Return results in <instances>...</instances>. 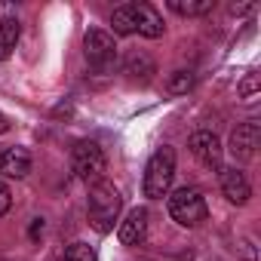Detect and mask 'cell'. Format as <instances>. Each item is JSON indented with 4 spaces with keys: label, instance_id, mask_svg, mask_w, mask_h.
Wrapping results in <instances>:
<instances>
[{
    "label": "cell",
    "instance_id": "cell-1",
    "mask_svg": "<svg viewBox=\"0 0 261 261\" xmlns=\"http://www.w3.org/2000/svg\"><path fill=\"white\" fill-rule=\"evenodd\" d=\"M120 209H123V197H120V191L111 181L101 178V181H95L89 188L86 212H89V224L98 233H111L114 230V221L120 218Z\"/></svg>",
    "mask_w": 261,
    "mask_h": 261
},
{
    "label": "cell",
    "instance_id": "cell-2",
    "mask_svg": "<svg viewBox=\"0 0 261 261\" xmlns=\"http://www.w3.org/2000/svg\"><path fill=\"white\" fill-rule=\"evenodd\" d=\"M172 178H175V151L169 145L157 148L145 166V197L151 200H163L172 188Z\"/></svg>",
    "mask_w": 261,
    "mask_h": 261
},
{
    "label": "cell",
    "instance_id": "cell-3",
    "mask_svg": "<svg viewBox=\"0 0 261 261\" xmlns=\"http://www.w3.org/2000/svg\"><path fill=\"white\" fill-rule=\"evenodd\" d=\"M71 169H74V175H77L80 181H86V185L101 181V175H105V169H108V160H105V151L98 148V142H89V139L77 142L74 151H71Z\"/></svg>",
    "mask_w": 261,
    "mask_h": 261
},
{
    "label": "cell",
    "instance_id": "cell-4",
    "mask_svg": "<svg viewBox=\"0 0 261 261\" xmlns=\"http://www.w3.org/2000/svg\"><path fill=\"white\" fill-rule=\"evenodd\" d=\"M169 215L181 227H197L206 221L209 209H206V200L197 188H178L175 194H169Z\"/></svg>",
    "mask_w": 261,
    "mask_h": 261
},
{
    "label": "cell",
    "instance_id": "cell-5",
    "mask_svg": "<svg viewBox=\"0 0 261 261\" xmlns=\"http://www.w3.org/2000/svg\"><path fill=\"white\" fill-rule=\"evenodd\" d=\"M83 53H86V62L95 68V71H108L114 62H117V43L108 31L101 28H89L86 37H83Z\"/></svg>",
    "mask_w": 261,
    "mask_h": 261
},
{
    "label": "cell",
    "instance_id": "cell-6",
    "mask_svg": "<svg viewBox=\"0 0 261 261\" xmlns=\"http://www.w3.org/2000/svg\"><path fill=\"white\" fill-rule=\"evenodd\" d=\"M258 139H261L258 123H240L230 136V157L240 163H249L258 151Z\"/></svg>",
    "mask_w": 261,
    "mask_h": 261
},
{
    "label": "cell",
    "instance_id": "cell-7",
    "mask_svg": "<svg viewBox=\"0 0 261 261\" xmlns=\"http://www.w3.org/2000/svg\"><path fill=\"white\" fill-rule=\"evenodd\" d=\"M188 148H191V154H194L203 166H209V169H218V166H221V142H218L215 133H209V129L194 133L191 142H188Z\"/></svg>",
    "mask_w": 261,
    "mask_h": 261
},
{
    "label": "cell",
    "instance_id": "cell-8",
    "mask_svg": "<svg viewBox=\"0 0 261 261\" xmlns=\"http://www.w3.org/2000/svg\"><path fill=\"white\" fill-rule=\"evenodd\" d=\"M117 237H120L123 246H142L145 237H148V209L145 206L129 209V215L117 227Z\"/></svg>",
    "mask_w": 261,
    "mask_h": 261
},
{
    "label": "cell",
    "instance_id": "cell-9",
    "mask_svg": "<svg viewBox=\"0 0 261 261\" xmlns=\"http://www.w3.org/2000/svg\"><path fill=\"white\" fill-rule=\"evenodd\" d=\"M221 194H224L233 206H246L249 197H252V185H249L246 172H240L237 166L221 169Z\"/></svg>",
    "mask_w": 261,
    "mask_h": 261
},
{
    "label": "cell",
    "instance_id": "cell-10",
    "mask_svg": "<svg viewBox=\"0 0 261 261\" xmlns=\"http://www.w3.org/2000/svg\"><path fill=\"white\" fill-rule=\"evenodd\" d=\"M123 74H126V80H133V83L145 86V83L154 80L157 65H154V59H151L148 53H133V56L123 62Z\"/></svg>",
    "mask_w": 261,
    "mask_h": 261
},
{
    "label": "cell",
    "instance_id": "cell-11",
    "mask_svg": "<svg viewBox=\"0 0 261 261\" xmlns=\"http://www.w3.org/2000/svg\"><path fill=\"white\" fill-rule=\"evenodd\" d=\"M0 172L7 178H25L31 172V151L28 148H7L0 154Z\"/></svg>",
    "mask_w": 261,
    "mask_h": 261
},
{
    "label": "cell",
    "instance_id": "cell-12",
    "mask_svg": "<svg viewBox=\"0 0 261 261\" xmlns=\"http://www.w3.org/2000/svg\"><path fill=\"white\" fill-rule=\"evenodd\" d=\"M163 31H166V25H163L160 13L151 4H136V34L157 40V37H163Z\"/></svg>",
    "mask_w": 261,
    "mask_h": 261
},
{
    "label": "cell",
    "instance_id": "cell-13",
    "mask_svg": "<svg viewBox=\"0 0 261 261\" xmlns=\"http://www.w3.org/2000/svg\"><path fill=\"white\" fill-rule=\"evenodd\" d=\"M114 34H136V4H123L111 13Z\"/></svg>",
    "mask_w": 261,
    "mask_h": 261
},
{
    "label": "cell",
    "instance_id": "cell-14",
    "mask_svg": "<svg viewBox=\"0 0 261 261\" xmlns=\"http://www.w3.org/2000/svg\"><path fill=\"white\" fill-rule=\"evenodd\" d=\"M19 34L22 31H19V22L16 19H4V22H0V62L13 56V49L19 43Z\"/></svg>",
    "mask_w": 261,
    "mask_h": 261
},
{
    "label": "cell",
    "instance_id": "cell-15",
    "mask_svg": "<svg viewBox=\"0 0 261 261\" xmlns=\"http://www.w3.org/2000/svg\"><path fill=\"white\" fill-rule=\"evenodd\" d=\"M215 0H169V10L178 16H206L212 13Z\"/></svg>",
    "mask_w": 261,
    "mask_h": 261
},
{
    "label": "cell",
    "instance_id": "cell-16",
    "mask_svg": "<svg viewBox=\"0 0 261 261\" xmlns=\"http://www.w3.org/2000/svg\"><path fill=\"white\" fill-rule=\"evenodd\" d=\"M194 71H172L169 74V80H166V89L169 92H175V95H185L188 89H194Z\"/></svg>",
    "mask_w": 261,
    "mask_h": 261
},
{
    "label": "cell",
    "instance_id": "cell-17",
    "mask_svg": "<svg viewBox=\"0 0 261 261\" xmlns=\"http://www.w3.org/2000/svg\"><path fill=\"white\" fill-rule=\"evenodd\" d=\"M62 261H95V249L89 243H71L62 255Z\"/></svg>",
    "mask_w": 261,
    "mask_h": 261
},
{
    "label": "cell",
    "instance_id": "cell-18",
    "mask_svg": "<svg viewBox=\"0 0 261 261\" xmlns=\"http://www.w3.org/2000/svg\"><path fill=\"white\" fill-rule=\"evenodd\" d=\"M10 206H13V191H10L4 181H0V215H7Z\"/></svg>",
    "mask_w": 261,
    "mask_h": 261
},
{
    "label": "cell",
    "instance_id": "cell-19",
    "mask_svg": "<svg viewBox=\"0 0 261 261\" xmlns=\"http://www.w3.org/2000/svg\"><path fill=\"white\" fill-rule=\"evenodd\" d=\"M255 89H258V74H249V77H246V83L240 86V95H246V98H249Z\"/></svg>",
    "mask_w": 261,
    "mask_h": 261
},
{
    "label": "cell",
    "instance_id": "cell-20",
    "mask_svg": "<svg viewBox=\"0 0 261 261\" xmlns=\"http://www.w3.org/2000/svg\"><path fill=\"white\" fill-rule=\"evenodd\" d=\"M7 129H10V120H7L4 114H0V136H4V133H7Z\"/></svg>",
    "mask_w": 261,
    "mask_h": 261
},
{
    "label": "cell",
    "instance_id": "cell-21",
    "mask_svg": "<svg viewBox=\"0 0 261 261\" xmlns=\"http://www.w3.org/2000/svg\"><path fill=\"white\" fill-rule=\"evenodd\" d=\"M0 261H7V258H0Z\"/></svg>",
    "mask_w": 261,
    "mask_h": 261
}]
</instances>
